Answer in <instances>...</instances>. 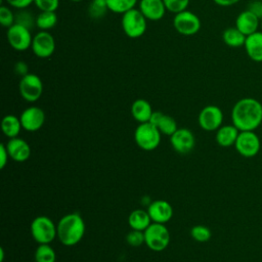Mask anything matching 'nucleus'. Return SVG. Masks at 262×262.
<instances>
[{
    "instance_id": "nucleus-14",
    "label": "nucleus",
    "mask_w": 262,
    "mask_h": 262,
    "mask_svg": "<svg viewBox=\"0 0 262 262\" xmlns=\"http://www.w3.org/2000/svg\"><path fill=\"white\" fill-rule=\"evenodd\" d=\"M23 128L29 132H35L42 128L45 122V113L38 106H29L20 114Z\"/></svg>"
},
{
    "instance_id": "nucleus-16",
    "label": "nucleus",
    "mask_w": 262,
    "mask_h": 262,
    "mask_svg": "<svg viewBox=\"0 0 262 262\" xmlns=\"http://www.w3.org/2000/svg\"><path fill=\"white\" fill-rule=\"evenodd\" d=\"M9 158L15 162L23 163L26 162L31 156V147L29 143L19 137L9 138L8 142L5 144Z\"/></svg>"
},
{
    "instance_id": "nucleus-19",
    "label": "nucleus",
    "mask_w": 262,
    "mask_h": 262,
    "mask_svg": "<svg viewBox=\"0 0 262 262\" xmlns=\"http://www.w3.org/2000/svg\"><path fill=\"white\" fill-rule=\"evenodd\" d=\"M244 47L251 60L262 62V31L247 36Z\"/></svg>"
},
{
    "instance_id": "nucleus-10",
    "label": "nucleus",
    "mask_w": 262,
    "mask_h": 262,
    "mask_svg": "<svg viewBox=\"0 0 262 262\" xmlns=\"http://www.w3.org/2000/svg\"><path fill=\"white\" fill-rule=\"evenodd\" d=\"M173 26L179 34L192 36L200 31L201 20L195 13L186 9L175 14L173 18Z\"/></svg>"
},
{
    "instance_id": "nucleus-34",
    "label": "nucleus",
    "mask_w": 262,
    "mask_h": 262,
    "mask_svg": "<svg viewBox=\"0 0 262 262\" xmlns=\"http://www.w3.org/2000/svg\"><path fill=\"white\" fill-rule=\"evenodd\" d=\"M34 4L40 11H56L59 0H34Z\"/></svg>"
},
{
    "instance_id": "nucleus-4",
    "label": "nucleus",
    "mask_w": 262,
    "mask_h": 262,
    "mask_svg": "<svg viewBox=\"0 0 262 262\" xmlns=\"http://www.w3.org/2000/svg\"><path fill=\"white\" fill-rule=\"evenodd\" d=\"M160 130L150 122L141 123L134 132L135 143L143 150H154L161 142Z\"/></svg>"
},
{
    "instance_id": "nucleus-41",
    "label": "nucleus",
    "mask_w": 262,
    "mask_h": 262,
    "mask_svg": "<svg viewBox=\"0 0 262 262\" xmlns=\"http://www.w3.org/2000/svg\"><path fill=\"white\" fill-rule=\"evenodd\" d=\"M4 260V250L1 248L0 249V262H3Z\"/></svg>"
},
{
    "instance_id": "nucleus-8",
    "label": "nucleus",
    "mask_w": 262,
    "mask_h": 262,
    "mask_svg": "<svg viewBox=\"0 0 262 262\" xmlns=\"http://www.w3.org/2000/svg\"><path fill=\"white\" fill-rule=\"evenodd\" d=\"M6 37L9 45L16 51H25L29 49L33 41L30 29L18 23L13 24L7 29Z\"/></svg>"
},
{
    "instance_id": "nucleus-42",
    "label": "nucleus",
    "mask_w": 262,
    "mask_h": 262,
    "mask_svg": "<svg viewBox=\"0 0 262 262\" xmlns=\"http://www.w3.org/2000/svg\"><path fill=\"white\" fill-rule=\"evenodd\" d=\"M70 1H72V2H81L83 0H70Z\"/></svg>"
},
{
    "instance_id": "nucleus-1",
    "label": "nucleus",
    "mask_w": 262,
    "mask_h": 262,
    "mask_svg": "<svg viewBox=\"0 0 262 262\" xmlns=\"http://www.w3.org/2000/svg\"><path fill=\"white\" fill-rule=\"evenodd\" d=\"M231 122L239 131H255L262 124V103L253 97L241 98L232 106Z\"/></svg>"
},
{
    "instance_id": "nucleus-26",
    "label": "nucleus",
    "mask_w": 262,
    "mask_h": 262,
    "mask_svg": "<svg viewBox=\"0 0 262 262\" xmlns=\"http://www.w3.org/2000/svg\"><path fill=\"white\" fill-rule=\"evenodd\" d=\"M57 24V15L55 11H41L35 18V25L41 31H48Z\"/></svg>"
},
{
    "instance_id": "nucleus-17",
    "label": "nucleus",
    "mask_w": 262,
    "mask_h": 262,
    "mask_svg": "<svg viewBox=\"0 0 262 262\" xmlns=\"http://www.w3.org/2000/svg\"><path fill=\"white\" fill-rule=\"evenodd\" d=\"M261 19L257 17L253 12L246 9L242 11L235 19V27L245 35L249 36L259 31Z\"/></svg>"
},
{
    "instance_id": "nucleus-36",
    "label": "nucleus",
    "mask_w": 262,
    "mask_h": 262,
    "mask_svg": "<svg viewBox=\"0 0 262 262\" xmlns=\"http://www.w3.org/2000/svg\"><path fill=\"white\" fill-rule=\"evenodd\" d=\"M247 9L262 19V0H252L248 3Z\"/></svg>"
},
{
    "instance_id": "nucleus-43",
    "label": "nucleus",
    "mask_w": 262,
    "mask_h": 262,
    "mask_svg": "<svg viewBox=\"0 0 262 262\" xmlns=\"http://www.w3.org/2000/svg\"><path fill=\"white\" fill-rule=\"evenodd\" d=\"M260 28H261V31H262V19H261V25H260Z\"/></svg>"
},
{
    "instance_id": "nucleus-11",
    "label": "nucleus",
    "mask_w": 262,
    "mask_h": 262,
    "mask_svg": "<svg viewBox=\"0 0 262 262\" xmlns=\"http://www.w3.org/2000/svg\"><path fill=\"white\" fill-rule=\"evenodd\" d=\"M198 122L205 131H217L223 123V112L217 105H207L200 112Z\"/></svg>"
},
{
    "instance_id": "nucleus-7",
    "label": "nucleus",
    "mask_w": 262,
    "mask_h": 262,
    "mask_svg": "<svg viewBox=\"0 0 262 262\" xmlns=\"http://www.w3.org/2000/svg\"><path fill=\"white\" fill-rule=\"evenodd\" d=\"M234 147L244 158L257 156L261 148V140L255 131H239Z\"/></svg>"
},
{
    "instance_id": "nucleus-5",
    "label": "nucleus",
    "mask_w": 262,
    "mask_h": 262,
    "mask_svg": "<svg viewBox=\"0 0 262 262\" xmlns=\"http://www.w3.org/2000/svg\"><path fill=\"white\" fill-rule=\"evenodd\" d=\"M31 234L39 244H50L57 236V226L47 216H38L31 223Z\"/></svg>"
},
{
    "instance_id": "nucleus-35",
    "label": "nucleus",
    "mask_w": 262,
    "mask_h": 262,
    "mask_svg": "<svg viewBox=\"0 0 262 262\" xmlns=\"http://www.w3.org/2000/svg\"><path fill=\"white\" fill-rule=\"evenodd\" d=\"M15 23H18V24H20V25H23V26H26L27 28H29V29H31V27H32V25L35 23V20H34V18H33V16L31 15V13H29L28 11H20L18 14H17V16L15 17Z\"/></svg>"
},
{
    "instance_id": "nucleus-27",
    "label": "nucleus",
    "mask_w": 262,
    "mask_h": 262,
    "mask_svg": "<svg viewBox=\"0 0 262 262\" xmlns=\"http://www.w3.org/2000/svg\"><path fill=\"white\" fill-rule=\"evenodd\" d=\"M36 262H55L56 254L49 244H41L35 251Z\"/></svg>"
},
{
    "instance_id": "nucleus-12",
    "label": "nucleus",
    "mask_w": 262,
    "mask_h": 262,
    "mask_svg": "<svg viewBox=\"0 0 262 262\" xmlns=\"http://www.w3.org/2000/svg\"><path fill=\"white\" fill-rule=\"evenodd\" d=\"M31 49L37 57H50L55 50V40L48 31H40L33 37Z\"/></svg>"
},
{
    "instance_id": "nucleus-37",
    "label": "nucleus",
    "mask_w": 262,
    "mask_h": 262,
    "mask_svg": "<svg viewBox=\"0 0 262 262\" xmlns=\"http://www.w3.org/2000/svg\"><path fill=\"white\" fill-rule=\"evenodd\" d=\"M5 1L9 6L17 9H25L28 6H30L32 3H34V0H5Z\"/></svg>"
},
{
    "instance_id": "nucleus-30",
    "label": "nucleus",
    "mask_w": 262,
    "mask_h": 262,
    "mask_svg": "<svg viewBox=\"0 0 262 262\" xmlns=\"http://www.w3.org/2000/svg\"><path fill=\"white\" fill-rule=\"evenodd\" d=\"M191 237L199 243H206L211 238V230L205 225H194L190 230Z\"/></svg>"
},
{
    "instance_id": "nucleus-32",
    "label": "nucleus",
    "mask_w": 262,
    "mask_h": 262,
    "mask_svg": "<svg viewBox=\"0 0 262 262\" xmlns=\"http://www.w3.org/2000/svg\"><path fill=\"white\" fill-rule=\"evenodd\" d=\"M163 1L166 9L175 14L183 10H186L189 4V0H163Z\"/></svg>"
},
{
    "instance_id": "nucleus-20",
    "label": "nucleus",
    "mask_w": 262,
    "mask_h": 262,
    "mask_svg": "<svg viewBox=\"0 0 262 262\" xmlns=\"http://www.w3.org/2000/svg\"><path fill=\"white\" fill-rule=\"evenodd\" d=\"M150 123H152L162 134L171 136L177 129V123L175 119L162 112H154L150 118Z\"/></svg>"
},
{
    "instance_id": "nucleus-3",
    "label": "nucleus",
    "mask_w": 262,
    "mask_h": 262,
    "mask_svg": "<svg viewBox=\"0 0 262 262\" xmlns=\"http://www.w3.org/2000/svg\"><path fill=\"white\" fill-rule=\"evenodd\" d=\"M147 19L137 8H132L122 14L121 25L126 36L132 39L141 37L147 28Z\"/></svg>"
},
{
    "instance_id": "nucleus-28",
    "label": "nucleus",
    "mask_w": 262,
    "mask_h": 262,
    "mask_svg": "<svg viewBox=\"0 0 262 262\" xmlns=\"http://www.w3.org/2000/svg\"><path fill=\"white\" fill-rule=\"evenodd\" d=\"M110 11L115 13H125L128 10L135 8L137 0H105Z\"/></svg>"
},
{
    "instance_id": "nucleus-31",
    "label": "nucleus",
    "mask_w": 262,
    "mask_h": 262,
    "mask_svg": "<svg viewBox=\"0 0 262 262\" xmlns=\"http://www.w3.org/2000/svg\"><path fill=\"white\" fill-rule=\"evenodd\" d=\"M0 23L4 28H10L13 24H15V15L12 10L5 5H1L0 7Z\"/></svg>"
},
{
    "instance_id": "nucleus-24",
    "label": "nucleus",
    "mask_w": 262,
    "mask_h": 262,
    "mask_svg": "<svg viewBox=\"0 0 262 262\" xmlns=\"http://www.w3.org/2000/svg\"><path fill=\"white\" fill-rule=\"evenodd\" d=\"M247 36H245L236 27H230L223 31L222 40L223 42L232 48H238L245 45Z\"/></svg>"
},
{
    "instance_id": "nucleus-39",
    "label": "nucleus",
    "mask_w": 262,
    "mask_h": 262,
    "mask_svg": "<svg viewBox=\"0 0 262 262\" xmlns=\"http://www.w3.org/2000/svg\"><path fill=\"white\" fill-rule=\"evenodd\" d=\"M14 72L19 75V76H25L29 73V69H28V64L25 61H17L14 64Z\"/></svg>"
},
{
    "instance_id": "nucleus-22",
    "label": "nucleus",
    "mask_w": 262,
    "mask_h": 262,
    "mask_svg": "<svg viewBox=\"0 0 262 262\" xmlns=\"http://www.w3.org/2000/svg\"><path fill=\"white\" fill-rule=\"evenodd\" d=\"M152 113L150 103L143 98L136 99L131 105V115L139 124L149 122Z\"/></svg>"
},
{
    "instance_id": "nucleus-29",
    "label": "nucleus",
    "mask_w": 262,
    "mask_h": 262,
    "mask_svg": "<svg viewBox=\"0 0 262 262\" xmlns=\"http://www.w3.org/2000/svg\"><path fill=\"white\" fill-rule=\"evenodd\" d=\"M108 10L105 0H91L88 5V14L94 19L102 18Z\"/></svg>"
},
{
    "instance_id": "nucleus-40",
    "label": "nucleus",
    "mask_w": 262,
    "mask_h": 262,
    "mask_svg": "<svg viewBox=\"0 0 262 262\" xmlns=\"http://www.w3.org/2000/svg\"><path fill=\"white\" fill-rule=\"evenodd\" d=\"M217 5L219 6H231V5H234L236 4L237 2H239L241 0H213Z\"/></svg>"
},
{
    "instance_id": "nucleus-33",
    "label": "nucleus",
    "mask_w": 262,
    "mask_h": 262,
    "mask_svg": "<svg viewBox=\"0 0 262 262\" xmlns=\"http://www.w3.org/2000/svg\"><path fill=\"white\" fill-rule=\"evenodd\" d=\"M126 242L132 247H139L144 244V231L132 229L126 235Z\"/></svg>"
},
{
    "instance_id": "nucleus-25",
    "label": "nucleus",
    "mask_w": 262,
    "mask_h": 262,
    "mask_svg": "<svg viewBox=\"0 0 262 262\" xmlns=\"http://www.w3.org/2000/svg\"><path fill=\"white\" fill-rule=\"evenodd\" d=\"M1 128L5 136L8 138L17 137L23 128L20 119L14 115H6L1 122Z\"/></svg>"
},
{
    "instance_id": "nucleus-9",
    "label": "nucleus",
    "mask_w": 262,
    "mask_h": 262,
    "mask_svg": "<svg viewBox=\"0 0 262 262\" xmlns=\"http://www.w3.org/2000/svg\"><path fill=\"white\" fill-rule=\"evenodd\" d=\"M18 88L20 96L25 100L29 102H35L42 95L43 83L39 76L33 73H28L20 78Z\"/></svg>"
},
{
    "instance_id": "nucleus-38",
    "label": "nucleus",
    "mask_w": 262,
    "mask_h": 262,
    "mask_svg": "<svg viewBox=\"0 0 262 262\" xmlns=\"http://www.w3.org/2000/svg\"><path fill=\"white\" fill-rule=\"evenodd\" d=\"M8 159H9V155H8L6 145L2 143L0 144V168L1 169H3L6 166Z\"/></svg>"
},
{
    "instance_id": "nucleus-18",
    "label": "nucleus",
    "mask_w": 262,
    "mask_h": 262,
    "mask_svg": "<svg viewBox=\"0 0 262 262\" xmlns=\"http://www.w3.org/2000/svg\"><path fill=\"white\" fill-rule=\"evenodd\" d=\"M138 9L147 20L152 21L162 19L167 10L163 0H140Z\"/></svg>"
},
{
    "instance_id": "nucleus-6",
    "label": "nucleus",
    "mask_w": 262,
    "mask_h": 262,
    "mask_svg": "<svg viewBox=\"0 0 262 262\" xmlns=\"http://www.w3.org/2000/svg\"><path fill=\"white\" fill-rule=\"evenodd\" d=\"M170 243V232L165 224L152 222L144 230V244L155 252L164 251Z\"/></svg>"
},
{
    "instance_id": "nucleus-15",
    "label": "nucleus",
    "mask_w": 262,
    "mask_h": 262,
    "mask_svg": "<svg viewBox=\"0 0 262 262\" xmlns=\"http://www.w3.org/2000/svg\"><path fill=\"white\" fill-rule=\"evenodd\" d=\"M147 212L152 222L162 224L170 221L173 216V208L171 204L164 200H157L150 203Z\"/></svg>"
},
{
    "instance_id": "nucleus-21",
    "label": "nucleus",
    "mask_w": 262,
    "mask_h": 262,
    "mask_svg": "<svg viewBox=\"0 0 262 262\" xmlns=\"http://www.w3.org/2000/svg\"><path fill=\"white\" fill-rule=\"evenodd\" d=\"M239 130L233 125H222L215 135L216 142L222 147H229L235 144Z\"/></svg>"
},
{
    "instance_id": "nucleus-2",
    "label": "nucleus",
    "mask_w": 262,
    "mask_h": 262,
    "mask_svg": "<svg viewBox=\"0 0 262 262\" xmlns=\"http://www.w3.org/2000/svg\"><path fill=\"white\" fill-rule=\"evenodd\" d=\"M57 237L67 247L81 242L85 233V222L78 213H70L60 218L57 223Z\"/></svg>"
},
{
    "instance_id": "nucleus-23",
    "label": "nucleus",
    "mask_w": 262,
    "mask_h": 262,
    "mask_svg": "<svg viewBox=\"0 0 262 262\" xmlns=\"http://www.w3.org/2000/svg\"><path fill=\"white\" fill-rule=\"evenodd\" d=\"M128 224L134 230L144 231L151 224V219L147 211L136 209L130 213L128 217Z\"/></svg>"
},
{
    "instance_id": "nucleus-13",
    "label": "nucleus",
    "mask_w": 262,
    "mask_h": 262,
    "mask_svg": "<svg viewBox=\"0 0 262 262\" xmlns=\"http://www.w3.org/2000/svg\"><path fill=\"white\" fill-rule=\"evenodd\" d=\"M170 142L175 151L181 155L190 152L195 145L193 133L186 128H178L171 136Z\"/></svg>"
}]
</instances>
